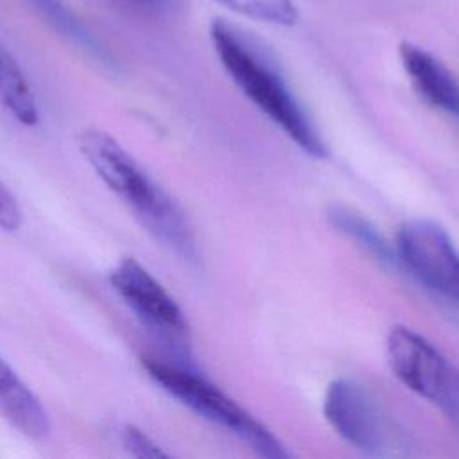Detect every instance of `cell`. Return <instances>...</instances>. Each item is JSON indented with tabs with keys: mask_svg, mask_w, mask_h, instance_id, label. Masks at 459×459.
I'll return each instance as SVG.
<instances>
[{
	"mask_svg": "<svg viewBox=\"0 0 459 459\" xmlns=\"http://www.w3.org/2000/svg\"><path fill=\"white\" fill-rule=\"evenodd\" d=\"M77 145L106 186L129 208L140 226L185 264H199L194 228L179 203L106 131L88 127Z\"/></svg>",
	"mask_w": 459,
	"mask_h": 459,
	"instance_id": "6da1fadb",
	"label": "cell"
},
{
	"mask_svg": "<svg viewBox=\"0 0 459 459\" xmlns=\"http://www.w3.org/2000/svg\"><path fill=\"white\" fill-rule=\"evenodd\" d=\"M210 38L226 74L247 100L303 152L317 160L326 158L319 129L264 45L226 20H213Z\"/></svg>",
	"mask_w": 459,
	"mask_h": 459,
	"instance_id": "7a4b0ae2",
	"label": "cell"
},
{
	"mask_svg": "<svg viewBox=\"0 0 459 459\" xmlns=\"http://www.w3.org/2000/svg\"><path fill=\"white\" fill-rule=\"evenodd\" d=\"M142 366L147 375L181 405L203 420L228 430L253 448L260 457H290L281 441L264 423L194 368L149 355L142 357Z\"/></svg>",
	"mask_w": 459,
	"mask_h": 459,
	"instance_id": "3957f363",
	"label": "cell"
},
{
	"mask_svg": "<svg viewBox=\"0 0 459 459\" xmlns=\"http://www.w3.org/2000/svg\"><path fill=\"white\" fill-rule=\"evenodd\" d=\"M328 425L353 448L373 457H403L411 441L377 396L360 382L335 378L323 398Z\"/></svg>",
	"mask_w": 459,
	"mask_h": 459,
	"instance_id": "277c9868",
	"label": "cell"
},
{
	"mask_svg": "<svg viewBox=\"0 0 459 459\" xmlns=\"http://www.w3.org/2000/svg\"><path fill=\"white\" fill-rule=\"evenodd\" d=\"M385 360L407 389L459 427V371L429 339L409 326L394 325L385 337Z\"/></svg>",
	"mask_w": 459,
	"mask_h": 459,
	"instance_id": "5b68a950",
	"label": "cell"
},
{
	"mask_svg": "<svg viewBox=\"0 0 459 459\" xmlns=\"http://www.w3.org/2000/svg\"><path fill=\"white\" fill-rule=\"evenodd\" d=\"M108 280L140 323L179 359L178 364L192 368L190 328L169 290L133 256L122 258Z\"/></svg>",
	"mask_w": 459,
	"mask_h": 459,
	"instance_id": "8992f818",
	"label": "cell"
},
{
	"mask_svg": "<svg viewBox=\"0 0 459 459\" xmlns=\"http://www.w3.org/2000/svg\"><path fill=\"white\" fill-rule=\"evenodd\" d=\"M400 267L429 290L459 303V249L448 231L430 219H412L396 233Z\"/></svg>",
	"mask_w": 459,
	"mask_h": 459,
	"instance_id": "52a82bcc",
	"label": "cell"
},
{
	"mask_svg": "<svg viewBox=\"0 0 459 459\" xmlns=\"http://www.w3.org/2000/svg\"><path fill=\"white\" fill-rule=\"evenodd\" d=\"M400 61L421 100L459 118V81L446 65L411 41L400 45Z\"/></svg>",
	"mask_w": 459,
	"mask_h": 459,
	"instance_id": "ba28073f",
	"label": "cell"
},
{
	"mask_svg": "<svg viewBox=\"0 0 459 459\" xmlns=\"http://www.w3.org/2000/svg\"><path fill=\"white\" fill-rule=\"evenodd\" d=\"M0 416L30 439H45L50 418L39 398L0 357Z\"/></svg>",
	"mask_w": 459,
	"mask_h": 459,
	"instance_id": "9c48e42d",
	"label": "cell"
},
{
	"mask_svg": "<svg viewBox=\"0 0 459 459\" xmlns=\"http://www.w3.org/2000/svg\"><path fill=\"white\" fill-rule=\"evenodd\" d=\"M56 32H59L68 41L75 43L88 56H91L100 65L113 68L117 66L113 56L104 47V43L61 2V0H25Z\"/></svg>",
	"mask_w": 459,
	"mask_h": 459,
	"instance_id": "30bf717a",
	"label": "cell"
},
{
	"mask_svg": "<svg viewBox=\"0 0 459 459\" xmlns=\"http://www.w3.org/2000/svg\"><path fill=\"white\" fill-rule=\"evenodd\" d=\"M0 102L22 124L32 127L39 120L34 91L13 54L0 41Z\"/></svg>",
	"mask_w": 459,
	"mask_h": 459,
	"instance_id": "8fae6325",
	"label": "cell"
},
{
	"mask_svg": "<svg viewBox=\"0 0 459 459\" xmlns=\"http://www.w3.org/2000/svg\"><path fill=\"white\" fill-rule=\"evenodd\" d=\"M328 217L332 224L339 228V231H342L346 237L355 240L357 246H360L364 251L373 255L378 262L400 267L394 247H391L385 242V238L378 233V230L371 222H368L364 217L341 206L332 208Z\"/></svg>",
	"mask_w": 459,
	"mask_h": 459,
	"instance_id": "7c38bea8",
	"label": "cell"
},
{
	"mask_svg": "<svg viewBox=\"0 0 459 459\" xmlns=\"http://www.w3.org/2000/svg\"><path fill=\"white\" fill-rule=\"evenodd\" d=\"M247 18L274 25H292L298 20L294 0H217Z\"/></svg>",
	"mask_w": 459,
	"mask_h": 459,
	"instance_id": "4fadbf2b",
	"label": "cell"
},
{
	"mask_svg": "<svg viewBox=\"0 0 459 459\" xmlns=\"http://www.w3.org/2000/svg\"><path fill=\"white\" fill-rule=\"evenodd\" d=\"M120 443L122 446L134 457H147V459H158V457H169V454L152 441L142 429L126 423L120 429Z\"/></svg>",
	"mask_w": 459,
	"mask_h": 459,
	"instance_id": "5bb4252c",
	"label": "cell"
},
{
	"mask_svg": "<svg viewBox=\"0 0 459 459\" xmlns=\"http://www.w3.org/2000/svg\"><path fill=\"white\" fill-rule=\"evenodd\" d=\"M23 222V212L11 194V190L0 181V230L16 231Z\"/></svg>",
	"mask_w": 459,
	"mask_h": 459,
	"instance_id": "9a60e30c",
	"label": "cell"
},
{
	"mask_svg": "<svg viewBox=\"0 0 459 459\" xmlns=\"http://www.w3.org/2000/svg\"><path fill=\"white\" fill-rule=\"evenodd\" d=\"M117 2L134 11H140L143 14H161L169 11L174 4V0H117Z\"/></svg>",
	"mask_w": 459,
	"mask_h": 459,
	"instance_id": "2e32d148",
	"label": "cell"
}]
</instances>
